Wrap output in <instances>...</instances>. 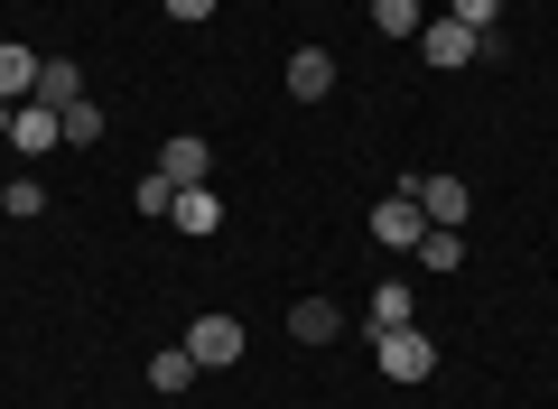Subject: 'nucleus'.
I'll list each match as a JSON object with an SVG mask.
<instances>
[{"instance_id":"17","label":"nucleus","mask_w":558,"mask_h":409,"mask_svg":"<svg viewBox=\"0 0 558 409\" xmlns=\"http://www.w3.org/2000/svg\"><path fill=\"white\" fill-rule=\"evenodd\" d=\"M57 121H65V140H75V149H84V140H102V103H94V94H84V103H65Z\"/></svg>"},{"instance_id":"21","label":"nucleus","mask_w":558,"mask_h":409,"mask_svg":"<svg viewBox=\"0 0 558 409\" xmlns=\"http://www.w3.org/2000/svg\"><path fill=\"white\" fill-rule=\"evenodd\" d=\"M10 112H20V103H0V140H10Z\"/></svg>"},{"instance_id":"9","label":"nucleus","mask_w":558,"mask_h":409,"mask_svg":"<svg viewBox=\"0 0 558 409\" xmlns=\"http://www.w3.org/2000/svg\"><path fill=\"white\" fill-rule=\"evenodd\" d=\"M28 103H47V112L84 103V75H75V57H38V94H28Z\"/></svg>"},{"instance_id":"7","label":"nucleus","mask_w":558,"mask_h":409,"mask_svg":"<svg viewBox=\"0 0 558 409\" xmlns=\"http://www.w3.org/2000/svg\"><path fill=\"white\" fill-rule=\"evenodd\" d=\"M57 140H65V121L47 112V103H20V112H10V149L38 158V149H57Z\"/></svg>"},{"instance_id":"18","label":"nucleus","mask_w":558,"mask_h":409,"mask_svg":"<svg viewBox=\"0 0 558 409\" xmlns=\"http://www.w3.org/2000/svg\"><path fill=\"white\" fill-rule=\"evenodd\" d=\"M131 205H140V215H178V187H168V177L149 168V177H140V187H131Z\"/></svg>"},{"instance_id":"12","label":"nucleus","mask_w":558,"mask_h":409,"mask_svg":"<svg viewBox=\"0 0 558 409\" xmlns=\"http://www.w3.org/2000/svg\"><path fill=\"white\" fill-rule=\"evenodd\" d=\"M168 224H186V233H215V224H223V205H215V187H178V215H168Z\"/></svg>"},{"instance_id":"6","label":"nucleus","mask_w":558,"mask_h":409,"mask_svg":"<svg viewBox=\"0 0 558 409\" xmlns=\"http://www.w3.org/2000/svg\"><path fill=\"white\" fill-rule=\"evenodd\" d=\"M336 94V57H326V47H299V57H289V103H326Z\"/></svg>"},{"instance_id":"4","label":"nucleus","mask_w":558,"mask_h":409,"mask_svg":"<svg viewBox=\"0 0 558 409\" xmlns=\"http://www.w3.org/2000/svg\"><path fill=\"white\" fill-rule=\"evenodd\" d=\"M418 233H428L418 195H391V205H373V242H391V252H418Z\"/></svg>"},{"instance_id":"20","label":"nucleus","mask_w":558,"mask_h":409,"mask_svg":"<svg viewBox=\"0 0 558 409\" xmlns=\"http://www.w3.org/2000/svg\"><path fill=\"white\" fill-rule=\"evenodd\" d=\"M159 10H168V20H178V28H196L205 10H215V0H159Z\"/></svg>"},{"instance_id":"5","label":"nucleus","mask_w":558,"mask_h":409,"mask_svg":"<svg viewBox=\"0 0 558 409\" xmlns=\"http://www.w3.org/2000/svg\"><path fill=\"white\" fill-rule=\"evenodd\" d=\"M418 195V215L428 224H447V233H457L465 215H475V195H465V177H428V187H410Z\"/></svg>"},{"instance_id":"19","label":"nucleus","mask_w":558,"mask_h":409,"mask_svg":"<svg viewBox=\"0 0 558 409\" xmlns=\"http://www.w3.org/2000/svg\"><path fill=\"white\" fill-rule=\"evenodd\" d=\"M447 20H465L475 38H494V20H502V0H447Z\"/></svg>"},{"instance_id":"22","label":"nucleus","mask_w":558,"mask_h":409,"mask_svg":"<svg viewBox=\"0 0 558 409\" xmlns=\"http://www.w3.org/2000/svg\"><path fill=\"white\" fill-rule=\"evenodd\" d=\"M0 195H10V187H0Z\"/></svg>"},{"instance_id":"8","label":"nucleus","mask_w":558,"mask_h":409,"mask_svg":"<svg viewBox=\"0 0 558 409\" xmlns=\"http://www.w3.org/2000/svg\"><path fill=\"white\" fill-rule=\"evenodd\" d=\"M289 335H299V345H336L344 308H336V298H299V308H289Z\"/></svg>"},{"instance_id":"16","label":"nucleus","mask_w":558,"mask_h":409,"mask_svg":"<svg viewBox=\"0 0 558 409\" xmlns=\"http://www.w3.org/2000/svg\"><path fill=\"white\" fill-rule=\"evenodd\" d=\"M373 28L381 38H418V0H373Z\"/></svg>"},{"instance_id":"2","label":"nucleus","mask_w":558,"mask_h":409,"mask_svg":"<svg viewBox=\"0 0 558 409\" xmlns=\"http://www.w3.org/2000/svg\"><path fill=\"white\" fill-rule=\"evenodd\" d=\"M418 57H428V65H475L484 38H475L465 20H447V10H438V20H418Z\"/></svg>"},{"instance_id":"3","label":"nucleus","mask_w":558,"mask_h":409,"mask_svg":"<svg viewBox=\"0 0 558 409\" xmlns=\"http://www.w3.org/2000/svg\"><path fill=\"white\" fill-rule=\"evenodd\" d=\"M186 353H196L205 372L242 363V316H196V326H186Z\"/></svg>"},{"instance_id":"10","label":"nucleus","mask_w":558,"mask_h":409,"mask_svg":"<svg viewBox=\"0 0 558 409\" xmlns=\"http://www.w3.org/2000/svg\"><path fill=\"white\" fill-rule=\"evenodd\" d=\"M159 177H168V187H205V140L178 131V140L159 149Z\"/></svg>"},{"instance_id":"13","label":"nucleus","mask_w":558,"mask_h":409,"mask_svg":"<svg viewBox=\"0 0 558 409\" xmlns=\"http://www.w3.org/2000/svg\"><path fill=\"white\" fill-rule=\"evenodd\" d=\"M38 94V57L28 47H0V103H28Z\"/></svg>"},{"instance_id":"11","label":"nucleus","mask_w":558,"mask_h":409,"mask_svg":"<svg viewBox=\"0 0 558 409\" xmlns=\"http://www.w3.org/2000/svg\"><path fill=\"white\" fill-rule=\"evenodd\" d=\"M363 326H373V335L410 326V279H381V289H373V308H363Z\"/></svg>"},{"instance_id":"14","label":"nucleus","mask_w":558,"mask_h":409,"mask_svg":"<svg viewBox=\"0 0 558 409\" xmlns=\"http://www.w3.org/2000/svg\"><path fill=\"white\" fill-rule=\"evenodd\" d=\"M186 382H196V353H186V345L149 353V390H186Z\"/></svg>"},{"instance_id":"1","label":"nucleus","mask_w":558,"mask_h":409,"mask_svg":"<svg viewBox=\"0 0 558 409\" xmlns=\"http://www.w3.org/2000/svg\"><path fill=\"white\" fill-rule=\"evenodd\" d=\"M373 353H381V372H391V382H428V372H438V345H428L418 326H391V335H373Z\"/></svg>"},{"instance_id":"15","label":"nucleus","mask_w":558,"mask_h":409,"mask_svg":"<svg viewBox=\"0 0 558 409\" xmlns=\"http://www.w3.org/2000/svg\"><path fill=\"white\" fill-rule=\"evenodd\" d=\"M418 261H428V270H465V242L447 233V224H428V233H418Z\"/></svg>"}]
</instances>
